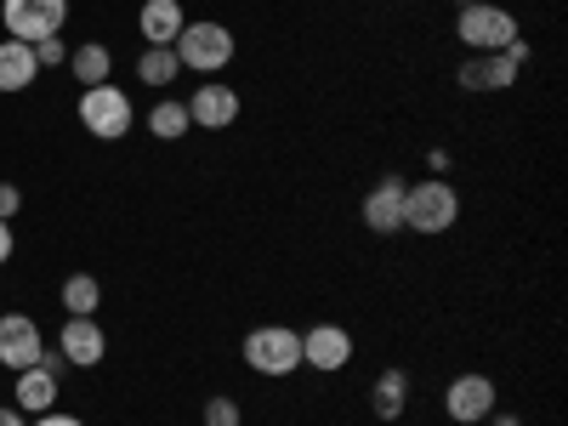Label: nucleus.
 Instances as JSON below:
<instances>
[{"mask_svg": "<svg viewBox=\"0 0 568 426\" xmlns=\"http://www.w3.org/2000/svg\"><path fill=\"white\" fill-rule=\"evenodd\" d=\"M34 63H40V69H69V45H63V34L34 40Z\"/></svg>", "mask_w": 568, "mask_h": 426, "instance_id": "5701e85b", "label": "nucleus"}, {"mask_svg": "<svg viewBox=\"0 0 568 426\" xmlns=\"http://www.w3.org/2000/svg\"><path fill=\"white\" fill-rule=\"evenodd\" d=\"M149 131H154L160 142H176V136H187V131H194V120H187V103H176V98H160V103L149 109Z\"/></svg>", "mask_w": 568, "mask_h": 426, "instance_id": "412c9836", "label": "nucleus"}, {"mask_svg": "<svg viewBox=\"0 0 568 426\" xmlns=\"http://www.w3.org/2000/svg\"><path fill=\"white\" fill-rule=\"evenodd\" d=\"M40 80V63H34V45H23V40H0V91H29Z\"/></svg>", "mask_w": 568, "mask_h": 426, "instance_id": "dca6fc26", "label": "nucleus"}, {"mask_svg": "<svg viewBox=\"0 0 568 426\" xmlns=\"http://www.w3.org/2000/svg\"><path fill=\"white\" fill-rule=\"evenodd\" d=\"M369 409H375V420H398V415L409 409V375H404V369H382V375H375Z\"/></svg>", "mask_w": 568, "mask_h": 426, "instance_id": "f3484780", "label": "nucleus"}, {"mask_svg": "<svg viewBox=\"0 0 568 426\" xmlns=\"http://www.w3.org/2000/svg\"><path fill=\"white\" fill-rule=\"evenodd\" d=\"M136 29H142V40H149V45H176V34L187 29L182 0H142Z\"/></svg>", "mask_w": 568, "mask_h": 426, "instance_id": "2eb2a0df", "label": "nucleus"}, {"mask_svg": "<svg viewBox=\"0 0 568 426\" xmlns=\"http://www.w3.org/2000/svg\"><path fill=\"white\" fill-rule=\"evenodd\" d=\"M455 34L466 40V52H506V45L517 40V18L506 7H489V0H471V7H460V23Z\"/></svg>", "mask_w": 568, "mask_h": 426, "instance_id": "39448f33", "label": "nucleus"}, {"mask_svg": "<svg viewBox=\"0 0 568 426\" xmlns=\"http://www.w3.org/2000/svg\"><path fill=\"white\" fill-rule=\"evenodd\" d=\"M500 409V393H495V382L489 375H455L449 382V393H444V415L455 420V426H484L489 415Z\"/></svg>", "mask_w": 568, "mask_h": 426, "instance_id": "0eeeda50", "label": "nucleus"}, {"mask_svg": "<svg viewBox=\"0 0 568 426\" xmlns=\"http://www.w3.org/2000/svg\"><path fill=\"white\" fill-rule=\"evenodd\" d=\"M187 120H194V131H227L240 120V91L222 80H200V91L187 98Z\"/></svg>", "mask_w": 568, "mask_h": 426, "instance_id": "6e6552de", "label": "nucleus"}, {"mask_svg": "<svg viewBox=\"0 0 568 426\" xmlns=\"http://www.w3.org/2000/svg\"><path fill=\"white\" fill-rule=\"evenodd\" d=\"M404 187H409L404 176H382L364 194V227L369 233H398L404 227Z\"/></svg>", "mask_w": 568, "mask_h": 426, "instance_id": "f8f14e48", "label": "nucleus"}, {"mask_svg": "<svg viewBox=\"0 0 568 426\" xmlns=\"http://www.w3.org/2000/svg\"><path fill=\"white\" fill-rule=\"evenodd\" d=\"M484 426H524V420H517V415H500V409H495V415H489Z\"/></svg>", "mask_w": 568, "mask_h": 426, "instance_id": "cd10ccee", "label": "nucleus"}, {"mask_svg": "<svg viewBox=\"0 0 568 426\" xmlns=\"http://www.w3.org/2000/svg\"><path fill=\"white\" fill-rule=\"evenodd\" d=\"M98 307H103V284L91 273H69L63 278V313L69 318H98Z\"/></svg>", "mask_w": 568, "mask_h": 426, "instance_id": "a211bd4d", "label": "nucleus"}, {"mask_svg": "<svg viewBox=\"0 0 568 426\" xmlns=\"http://www.w3.org/2000/svg\"><path fill=\"white\" fill-rule=\"evenodd\" d=\"M245 364L256 369V375H296L302 369V329H291V324H256L251 336H245Z\"/></svg>", "mask_w": 568, "mask_h": 426, "instance_id": "7ed1b4c3", "label": "nucleus"}, {"mask_svg": "<svg viewBox=\"0 0 568 426\" xmlns=\"http://www.w3.org/2000/svg\"><path fill=\"white\" fill-rule=\"evenodd\" d=\"M58 375L45 369V364H29V369H18V387H12V404L23 409V415H45V409H58Z\"/></svg>", "mask_w": 568, "mask_h": 426, "instance_id": "4468645a", "label": "nucleus"}, {"mask_svg": "<svg viewBox=\"0 0 568 426\" xmlns=\"http://www.w3.org/2000/svg\"><path fill=\"white\" fill-rule=\"evenodd\" d=\"M205 426H245V409H240V398H227V393H216V398H205V415H200Z\"/></svg>", "mask_w": 568, "mask_h": 426, "instance_id": "4be33fe9", "label": "nucleus"}, {"mask_svg": "<svg viewBox=\"0 0 568 426\" xmlns=\"http://www.w3.org/2000/svg\"><path fill=\"white\" fill-rule=\"evenodd\" d=\"M18 211H23V194H18L12 182H0V222H12Z\"/></svg>", "mask_w": 568, "mask_h": 426, "instance_id": "b1692460", "label": "nucleus"}, {"mask_svg": "<svg viewBox=\"0 0 568 426\" xmlns=\"http://www.w3.org/2000/svg\"><path fill=\"white\" fill-rule=\"evenodd\" d=\"M302 364L318 369V375H336L353 364V336L342 324H313L307 336H302Z\"/></svg>", "mask_w": 568, "mask_h": 426, "instance_id": "1a4fd4ad", "label": "nucleus"}, {"mask_svg": "<svg viewBox=\"0 0 568 426\" xmlns=\"http://www.w3.org/2000/svg\"><path fill=\"white\" fill-rule=\"evenodd\" d=\"M131 120H136V109H131V98H125L114 80L80 91V125L98 136V142H120L131 131Z\"/></svg>", "mask_w": 568, "mask_h": 426, "instance_id": "20e7f679", "label": "nucleus"}, {"mask_svg": "<svg viewBox=\"0 0 568 426\" xmlns=\"http://www.w3.org/2000/svg\"><path fill=\"white\" fill-rule=\"evenodd\" d=\"M0 23H7L12 40L34 45V40H45V34H63L69 0H0Z\"/></svg>", "mask_w": 568, "mask_h": 426, "instance_id": "423d86ee", "label": "nucleus"}, {"mask_svg": "<svg viewBox=\"0 0 568 426\" xmlns=\"http://www.w3.org/2000/svg\"><path fill=\"white\" fill-rule=\"evenodd\" d=\"M12 245H18V240H12V222H0V267L12 262Z\"/></svg>", "mask_w": 568, "mask_h": 426, "instance_id": "a878e982", "label": "nucleus"}, {"mask_svg": "<svg viewBox=\"0 0 568 426\" xmlns=\"http://www.w3.org/2000/svg\"><path fill=\"white\" fill-rule=\"evenodd\" d=\"M40 353H45L40 324L29 313H0V364H7V369H29V364H40Z\"/></svg>", "mask_w": 568, "mask_h": 426, "instance_id": "9d476101", "label": "nucleus"}, {"mask_svg": "<svg viewBox=\"0 0 568 426\" xmlns=\"http://www.w3.org/2000/svg\"><path fill=\"white\" fill-rule=\"evenodd\" d=\"M109 69H114V52H109V45H80V52H69V74L80 80V91H85V85H103Z\"/></svg>", "mask_w": 568, "mask_h": 426, "instance_id": "aec40b11", "label": "nucleus"}, {"mask_svg": "<svg viewBox=\"0 0 568 426\" xmlns=\"http://www.w3.org/2000/svg\"><path fill=\"white\" fill-rule=\"evenodd\" d=\"M176 74H182V63H176V52H171V45H142V58H136V80H142V85L165 91Z\"/></svg>", "mask_w": 568, "mask_h": 426, "instance_id": "6ab92c4d", "label": "nucleus"}, {"mask_svg": "<svg viewBox=\"0 0 568 426\" xmlns=\"http://www.w3.org/2000/svg\"><path fill=\"white\" fill-rule=\"evenodd\" d=\"M34 426H85L80 415H63V409H45V415H34Z\"/></svg>", "mask_w": 568, "mask_h": 426, "instance_id": "393cba45", "label": "nucleus"}, {"mask_svg": "<svg viewBox=\"0 0 568 426\" xmlns=\"http://www.w3.org/2000/svg\"><path fill=\"white\" fill-rule=\"evenodd\" d=\"M58 353H63L74 369H98L103 353H109L103 324H98V318H63V329H58Z\"/></svg>", "mask_w": 568, "mask_h": 426, "instance_id": "9b49d317", "label": "nucleus"}, {"mask_svg": "<svg viewBox=\"0 0 568 426\" xmlns=\"http://www.w3.org/2000/svg\"><path fill=\"white\" fill-rule=\"evenodd\" d=\"M0 426H29V415L18 404H7V409H0Z\"/></svg>", "mask_w": 568, "mask_h": 426, "instance_id": "bb28decb", "label": "nucleus"}, {"mask_svg": "<svg viewBox=\"0 0 568 426\" xmlns=\"http://www.w3.org/2000/svg\"><path fill=\"white\" fill-rule=\"evenodd\" d=\"M176 63L182 69H194V74H222L227 63H233V52H240V40H233V29L227 23H187L182 34H176Z\"/></svg>", "mask_w": 568, "mask_h": 426, "instance_id": "f03ea898", "label": "nucleus"}, {"mask_svg": "<svg viewBox=\"0 0 568 426\" xmlns=\"http://www.w3.org/2000/svg\"><path fill=\"white\" fill-rule=\"evenodd\" d=\"M460 85L466 91H511L517 85V63L506 52H478L460 63Z\"/></svg>", "mask_w": 568, "mask_h": 426, "instance_id": "ddd939ff", "label": "nucleus"}, {"mask_svg": "<svg viewBox=\"0 0 568 426\" xmlns=\"http://www.w3.org/2000/svg\"><path fill=\"white\" fill-rule=\"evenodd\" d=\"M455 7H471V0H455Z\"/></svg>", "mask_w": 568, "mask_h": 426, "instance_id": "c85d7f7f", "label": "nucleus"}, {"mask_svg": "<svg viewBox=\"0 0 568 426\" xmlns=\"http://www.w3.org/2000/svg\"><path fill=\"white\" fill-rule=\"evenodd\" d=\"M460 222V194L444 182V176H426V182H409L404 187V227L409 233H426V240H438Z\"/></svg>", "mask_w": 568, "mask_h": 426, "instance_id": "f257e3e1", "label": "nucleus"}]
</instances>
